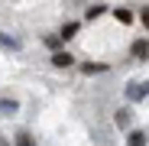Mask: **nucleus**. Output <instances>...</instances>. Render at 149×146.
I'll return each instance as SVG.
<instances>
[{"label":"nucleus","instance_id":"nucleus-3","mask_svg":"<svg viewBox=\"0 0 149 146\" xmlns=\"http://www.w3.org/2000/svg\"><path fill=\"white\" fill-rule=\"evenodd\" d=\"M52 65L55 68H68V65H74V55L65 52V49H58V52H52Z\"/></svg>","mask_w":149,"mask_h":146},{"label":"nucleus","instance_id":"nucleus-10","mask_svg":"<svg viewBox=\"0 0 149 146\" xmlns=\"http://www.w3.org/2000/svg\"><path fill=\"white\" fill-rule=\"evenodd\" d=\"M101 13H107V3H91V7L84 10V16H88V20H97Z\"/></svg>","mask_w":149,"mask_h":146},{"label":"nucleus","instance_id":"nucleus-2","mask_svg":"<svg viewBox=\"0 0 149 146\" xmlns=\"http://www.w3.org/2000/svg\"><path fill=\"white\" fill-rule=\"evenodd\" d=\"M130 55H133V59H143V62H146V59H149V39H136V42L130 45Z\"/></svg>","mask_w":149,"mask_h":146},{"label":"nucleus","instance_id":"nucleus-4","mask_svg":"<svg viewBox=\"0 0 149 146\" xmlns=\"http://www.w3.org/2000/svg\"><path fill=\"white\" fill-rule=\"evenodd\" d=\"M16 110H19V104L13 97H0V117H13Z\"/></svg>","mask_w":149,"mask_h":146},{"label":"nucleus","instance_id":"nucleus-6","mask_svg":"<svg viewBox=\"0 0 149 146\" xmlns=\"http://www.w3.org/2000/svg\"><path fill=\"white\" fill-rule=\"evenodd\" d=\"M74 36H78V23H74V20L65 23V26L58 29V39H62V42H68V39H74Z\"/></svg>","mask_w":149,"mask_h":146},{"label":"nucleus","instance_id":"nucleus-7","mask_svg":"<svg viewBox=\"0 0 149 146\" xmlns=\"http://www.w3.org/2000/svg\"><path fill=\"white\" fill-rule=\"evenodd\" d=\"M130 120H133V110H127V107H120V110L113 114V124H117V127H130Z\"/></svg>","mask_w":149,"mask_h":146},{"label":"nucleus","instance_id":"nucleus-14","mask_svg":"<svg viewBox=\"0 0 149 146\" xmlns=\"http://www.w3.org/2000/svg\"><path fill=\"white\" fill-rule=\"evenodd\" d=\"M139 23H143V29H149V7L139 10Z\"/></svg>","mask_w":149,"mask_h":146},{"label":"nucleus","instance_id":"nucleus-8","mask_svg":"<svg viewBox=\"0 0 149 146\" xmlns=\"http://www.w3.org/2000/svg\"><path fill=\"white\" fill-rule=\"evenodd\" d=\"M146 140H149L146 130H133V133L127 136V146H146Z\"/></svg>","mask_w":149,"mask_h":146},{"label":"nucleus","instance_id":"nucleus-5","mask_svg":"<svg viewBox=\"0 0 149 146\" xmlns=\"http://www.w3.org/2000/svg\"><path fill=\"white\" fill-rule=\"evenodd\" d=\"M13 146H39V143H36V136H33L29 130H19V133L13 136Z\"/></svg>","mask_w":149,"mask_h":146},{"label":"nucleus","instance_id":"nucleus-1","mask_svg":"<svg viewBox=\"0 0 149 146\" xmlns=\"http://www.w3.org/2000/svg\"><path fill=\"white\" fill-rule=\"evenodd\" d=\"M149 97V81H130L127 85V101H146Z\"/></svg>","mask_w":149,"mask_h":146},{"label":"nucleus","instance_id":"nucleus-13","mask_svg":"<svg viewBox=\"0 0 149 146\" xmlns=\"http://www.w3.org/2000/svg\"><path fill=\"white\" fill-rule=\"evenodd\" d=\"M45 45L52 49V52H58V45H62V39H58V33H55V36H45Z\"/></svg>","mask_w":149,"mask_h":146},{"label":"nucleus","instance_id":"nucleus-12","mask_svg":"<svg viewBox=\"0 0 149 146\" xmlns=\"http://www.w3.org/2000/svg\"><path fill=\"white\" fill-rule=\"evenodd\" d=\"M0 49H13V52H16V49H19V39H10L7 33H0Z\"/></svg>","mask_w":149,"mask_h":146},{"label":"nucleus","instance_id":"nucleus-15","mask_svg":"<svg viewBox=\"0 0 149 146\" xmlns=\"http://www.w3.org/2000/svg\"><path fill=\"white\" fill-rule=\"evenodd\" d=\"M0 146H10V143H7V140H3V136H0Z\"/></svg>","mask_w":149,"mask_h":146},{"label":"nucleus","instance_id":"nucleus-9","mask_svg":"<svg viewBox=\"0 0 149 146\" xmlns=\"http://www.w3.org/2000/svg\"><path fill=\"white\" fill-rule=\"evenodd\" d=\"M81 71H84V75H101V71H107V65L104 62H84Z\"/></svg>","mask_w":149,"mask_h":146},{"label":"nucleus","instance_id":"nucleus-11","mask_svg":"<svg viewBox=\"0 0 149 146\" xmlns=\"http://www.w3.org/2000/svg\"><path fill=\"white\" fill-rule=\"evenodd\" d=\"M113 16H117V23H133V10H127V7H117Z\"/></svg>","mask_w":149,"mask_h":146}]
</instances>
